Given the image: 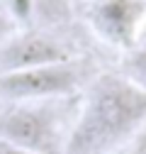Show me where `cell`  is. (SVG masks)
<instances>
[{
  "instance_id": "obj_1",
  "label": "cell",
  "mask_w": 146,
  "mask_h": 154,
  "mask_svg": "<svg viewBox=\"0 0 146 154\" xmlns=\"http://www.w3.org/2000/svg\"><path fill=\"white\" fill-rule=\"evenodd\" d=\"M146 130V91L122 73H98L88 81L80 110L61 154H112Z\"/></svg>"
},
{
  "instance_id": "obj_2",
  "label": "cell",
  "mask_w": 146,
  "mask_h": 154,
  "mask_svg": "<svg viewBox=\"0 0 146 154\" xmlns=\"http://www.w3.org/2000/svg\"><path fill=\"white\" fill-rule=\"evenodd\" d=\"M0 137L36 154H61L63 115L56 100L7 103L0 110Z\"/></svg>"
},
{
  "instance_id": "obj_3",
  "label": "cell",
  "mask_w": 146,
  "mask_h": 154,
  "mask_svg": "<svg viewBox=\"0 0 146 154\" xmlns=\"http://www.w3.org/2000/svg\"><path fill=\"white\" fill-rule=\"evenodd\" d=\"M88 83V69L78 59L0 73V98L7 103L63 100Z\"/></svg>"
},
{
  "instance_id": "obj_4",
  "label": "cell",
  "mask_w": 146,
  "mask_h": 154,
  "mask_svg": "<svg viewBox=\"0 0 146 154\" xmlns=\"http://www.w3.org/2000/svg\"><path fill=\"white\" fill-rule=\"evenodd\" d=\"M146 17V0H93L85 10V20L100 42L127 51L136 47Z\"/></svg>"
},
{
  "instance_id": "obj_5",
  "label": "cell",
  "mask_w": 146,
  "mask_h": 154,
  "mask_svg": "<svg viewBox=\"0 0 146 154\" xmlns=\"http://www.w3.org/2000/svg\"><path fill=\"white\" fill-rule=\"evenodd\" d=\"M71 59H76L73 51L63 42H59L56 37L44 32H22L0 44V73L46 66V64H61Z\"/></svg>"
},
{
  "instance_id": "obj_6",
  "label": "cell",
  "mask_w": 146,
  "mask_h": 154,
  "mask_svg": "<svg viewBox=\"0 0 146 154\" xmlns=\"http://www.w3.org/2000/svg\"><path fill=\"white\" fill-rule=\"evenodd\" d=\"M124 79H129L134 86L146 91V44H136L124 51L122 59V71Z\"/></svg>"
},
{
  "instance_id": "obj_7",
  "label": "cell",
  "mask_w": 146,
  "mask_h": 154,
  "mask_svg": "<svg viewBox=\"0 0 146 154\" xmlns=\"http://www.w3.org/2000/svg\"><path fill=\"white\" fill-rule=\"evenodd\" d=\"M7 8L17 22H27L34 15V0H7Z\"/></svg>"
},
{
  "instance_id": "obj_8",
  "label": "cell",
  "mask_w": 146,
  "mask_h": 154,
  "mask_svg": "<svg viewBox=\"0 0 146 154\" xmlns=\"http://www.w3.org/2000/svg\"><path fill=\"white\" fill-rule=\"evenodd\" d=\"M0 154H36V152H29L25 147H17V144H12V142L0 137Z\"/></svg>"
},
{
  "instance_id": "obj_9",
  "label": "cell",
  "mask_w": 146,
  "mask_h": 154,
  "mask_svg": "<svg viewBox=\"0 0 146 154\" xmlns=\"http://www.w3.org/2000/svg\"><path fill=\"white\" fill-rule=\"evenodd\" d=\"M127 154H146V130L132 142V147H129V152H127Z\"/></svg>"
},
{
  "instance_id": "obj_10",
  "label": "cell",
  "mask_w": 146,
  "mask_h": 154,
  "mask_svg": "<svg viewBox=\"0 0 146 154\" xmlns=\"http://www.w3.org/2000/svg\"><path fill=\"white\" fill-rule=\"evenodd\" d=\"M136 44H146V17H144V25H141V32H139V42Z\"/></svg>"
},
{
  "instance_id": "obj_11",
  "label": "cell",
  "mask_w": 146,
  "mask_h": 154,
  "mask_svg": "<svg viewBox=\"0 0 146 154\" xmlns=\"http://www.w3.org/2000/svg\"><path fill=\"white\" fill-rule=\"evenodd\" d=\"M5 27H7V22L3 20V17H0V37H3V34H5Z\"/></svg>"
}]
</instances>
